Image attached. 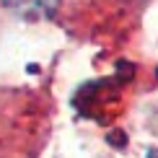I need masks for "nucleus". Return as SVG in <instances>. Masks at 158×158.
<instances>
[{"mask_svg": "<svg viewBox=\"0 0 158 158\" xmlns=\"http://www.w3.org/2000/svg\"><path fill=\"white\" fill-rule=\"evenodd\" d=\"M8 8L21 18H29V21H39V18H49L55 16L60 0H3Z\"/></svg>", "mask_w": 158, "mask_h": 158, "instance_id": "nucleus-1", "label": "nucleus"}, {"mask_svg": "<svg viewBox=\"0 0 158 158\" xmlns=\"http://www.w3.org/2000/svg\"><path fill=\"white\" fill-rule=\"evenodd\" d=\"M145 158H158V148H153V150H148V156Z\"/></svg>", "mask_w": 158, "mask_h": 158, "instance_id": "nucleus-2", "label": "nucleus"}]
</instances>
